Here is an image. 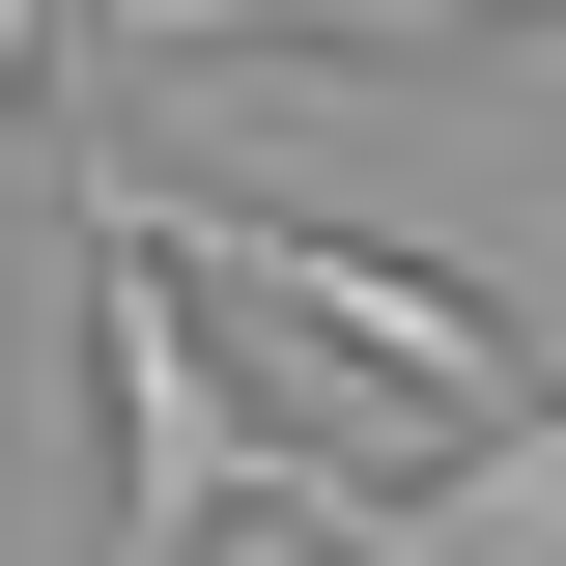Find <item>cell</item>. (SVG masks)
Instances as JSON below:
<instances>
[{"instance_id":"cell-1","label":"cell","mask_w":566,"mask_h":566,"mask_svg":"<svg viewBox=\"0 0 566 566\" xmlns=\"http://www.w3.org/2000/svg\"><path fill=\"white\" fill-rule=\"evenodd\" d=\"M57 170H85L57 227H114V255L170 283L199 340L368 368V424H424V453H453V424H510V397H566V368H538V312H510V283H453V255H397V227H283V199H199V170H142V142H57Z\"/></svg>"},{"instance_id":"cell-2","label":"cell","mask_w":566,"mask_h":566,"mask_svg":"<svg viewBox=\"0 0 566 566\" xmlns=\"http://www.w3.org/2000/svg\"><path fill=\"white\" fill-rule=\"evenodd\" d=\"M85 453H114V538H85V566H199V538H255V510H283V453H312V424L227 397V340L114 255V227H85Z\"/></svg>"},{"instance_id":"cell-3","label":"cell","mask_w":566,"mask_h":566,"mask_svg":"<svg viewBox=\"0 0 566 566\" xmlns=\"http://www.w3.org/2000/svg\"><path fill=\"white\" fill-rule=\"evenodd\" d=\"M85 57H482L538 0H57Z\"/></svg>"}]
</instances>
